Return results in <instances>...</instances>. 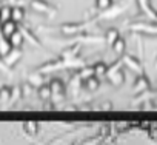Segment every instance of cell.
<instances>
[{"instance_id": "cell-1", "label": "cell", "mask_w": 157, "mask_h": 145, "mask_svg": "<svg viewBox=\"0 0 157 145\" xmlns=\"http://www.w3.org/2000/svg\"><path fill=\"white\" fill-rule=\"evenodd\" d=\"M16 29H17V23L13 22V20H6V22H3V25H2V33H3L6 37H10L13 33H16Z\"/></svg>"}, {"instance_id": "cell-2", "label": "cell", "mask_w": 157, "mask_h": 145, "mask_svg": "<svg viewBox=\"0 0 157 145\" xmlns=\"http://www.w3.org/2000/svg\"><path fill=\"white\" fill-rule=\"evenodd\" d=\"M10 46H13V48H19L20 45H22V42H23V37H22V34L20 33H13L10 37Z\"/></svg>"}, {"instance_id": "cell-3", "label": "cell", "mask_w": 157, "mask_h": 145, "mask_svg": "<svg viewBox=\"0 0 157 145\" xmlns=\"http://www.w3.org/2000/svg\"><path fill=\"white\" fill-rule=\"evenodd\" d=\"M31 5L36 11H42V13H48L49 10H52V8H49V5L46 2H43V0H33Z\"/></svg>"}, {"instance_id": "cell-4", "label": "cell", "mask_w": 157, "mask_h": 145, "mask_svg": "<svg viewBox=\"0 0 157 145\" xmlns=\"http://www.w3.org/2000/svg\"><path fill=\"white\" fill-rule=\"evenodd\" d=\"M49 88H51V94H56V96H59V94H62L63 93V84L60 82V80H52L51 82V85H49Z\"/></svg>"}, {"instance_id": "cell-5", "label": "cell", "mask_w": 157, "mask_h": 145, "mask_svg": "<svg viewBox=\"0 0 157 145\" xmlns=\"http://www.w3.org/2000/svg\"><path fill=\"white\" fill-rule=\"evenodd\" d=\"M148 88V80H146V77H143V76H140L137 80H136V87H134V91H143V90H146Z\"/></svg>"}, {"instance_id": "cell-6", "label": "cell", "mask_w": 157, "mask_h": 145, "mask_svg": "<svg viewBox=\"0 0 157 145\" xmlns=\"http://www.w3.org/2000/svg\"><path fill=\"white\" fill-rule=\"evenodd\" d=\"M108 74H109V79H111V82L113 84H122L123 80H125V77H123V74H122V72L120 71H114V72H108Z\"/></svg>"}, {"instance_id": "cell-7", "label": "cell", "mask_w": 157, "mask_h": 145, "mask_svg": "<svg viewBox=\"0 0 157 145\" xmlns=\"http://www.w3.org/2000/svg\"><path fill=\"white\" fill-rule=\"evenodd\" d=\"M111 46L114 48V51H116L117 54H122V53L125 51V40H123L122 37H119V39H117V40H116V42L111 45Z\"/></svg>"}, {"instance_id": "cell-8", "label": "cell", "mask_w": 157, "mask_h": 145, "mask_svg": "<svg viewBox=\"0 0 157 145\" xmlns=\"http://www.w3.org/2000/svg\"><path fill=\"white\" fill-rule=\"evenodd\" d=\"M11 19L13 22H20L23 19V10L22 8H16V10H11Z\"/></svg>"}, {"instance_id": "cell-9", "label": "cell", "mask_w": 157, "mask_h": 145, "mask_svg": "<svg viewBox=\"0 0 157 145\" xmlns=\"http://www.w3.org/2000/svg\"><path fill=\"white\" fill-rule=\"evenodd\" d=\"M94 69V74H106V71H108V66L103 63V62H99L93 66Z\"/></svg>"}, {"instance_id": "cell-10", "label": "cell", "mask_w": 157, "mask_h": 145, "mask_svg": "<svg viewBox=\"0 0 157 145\" xmlns=\"http://www.w3.org/2000/svg\"><path fill=\"white\" fill-rule=\"evenodd\" d=\"M117 39H119V33L116 29H109L106 33V42H108V45H113Z\"/></svg>"}, {"instance_id": "cell-11", "label": "cell", "mask_w": 157, "mask_h": 145, "mask_svg": "<svg viewBox=\"0 0 157 145\" xmlns=\"http://www.w3.org/2000/svg\"><path fill=\"white\" fill-rule=\"evenodd\" d=\"M85 85H86V88H88L90 91H94V90L99 88V80H97L96 77H90V79H86Z\"/></svg>"}, {"instance_id": "cell-12", "label": "cell", "mask_w": 157, "mask_h": 145, "mask_svg": "<svg viewBox=\"0 0 157 145\" xmlns=\"http://www.w3.org/2000/svg\"><path fill=\"white\" fill-rule=\"evenodd\" d=\"M111 5H113V0H96V6L102 11L108 10Z\"/></svg>"}, {"instance_id": "cell-13", "label": "cell", "mask_w": 157, "mask_h": 145, "mask_svg": "<svg viewBox=\"0 0 157 145\" xmlns=\"http://www.w3.org/2000/svg\"><path fill=\"white\" fill-rule=\"evenodd\" d=\"M39 94H40L42 99L51 97V88H49V85H42V87L39 88Z\"/></svg>"}, {"instance_id": "cell-14", "label": "cell", "mask_w": 157, "mask_h": 145, "mask_svg": "<svg viewBox=\"0 0 157 145\" xmlns=\"http://www.w3.org/2000/svg\"><path fill=\"white\" fill-rule=\"evenodd\" d=\"M23 128H25V131H28V133H31V134H36V131L39 130V125H37L34 120H31V122H26V123L23 125Z\"/></svg>"}, {"instance_id": "cell-15", "label": "cell", "mask_w": 157, "mask_h": 145, "mask_svg": "<svg viewBox=\"0 0 157 145\" xmlns=\"http://www.w3.org/2000/svg\"><path fill=\"white\" fill-rule=\"evenodd\" d=\"M93 74H94V69H93V66H90V68H85L83 71H82V74H80V79H90V77H93Z\"/></svg>"}, {"instance_id": "cell-16", "label": "cell", "mask_w": 157, "mask_h": 145, "mask_svg": "<svg viewBox=\"0 0 157 145\" xmlns=\"http://www.w3.org/2000/svg\"><path fill=\"white\" fill-rule=\"evenodd\" d=\"M0 19H2V22H6L11 19V10L10 8H3L2 11H0Z\"/></svg>"}, {"instance_id": "cell-17", "label": "cell", "mask_w": 157, "mask_h": 145, "mask_svg": "<svg viewBox=\"0 0 157 145\" xmlns=\"http://www.w3.org/2000/svg\"><path fill=\"white\" fill-rule=\"evenodd\" d=\"M125 63L129 65L132 69H139V63H136V59L134 57H125Z\"/></svg>"}, {"instance_id": "cell-18", "label": "cell", "mask_w": 157, "mask_h": 145, "mask_svg": "<svg viewBox=\"0 0 157 145\" xmlns=\"http://www.w3.org/2000/svg\"><path fill=\"white\" fill-rule=\"evenodd\" d=\"M20 56H22V53H20V51H16V54H13V56H10V57L6 59V62H8V63H14Z\"/></svg>"}, {"instance_id": "cell-19", "label": "cell", "mask_w": 157, "mask_h": 145, "mask_svg": "<svg viewBox=\"0 0 157 145\" xmlns=\"http://www.w3.org/2000/svg\"><path fill=\"white\" fill-rule=\"evenodd\" d=\"M154 19H155V22H157V14H154Z\"/></svg>"}]
</instances>
